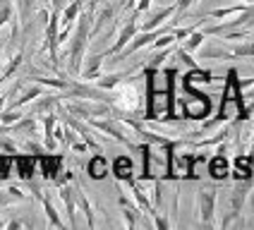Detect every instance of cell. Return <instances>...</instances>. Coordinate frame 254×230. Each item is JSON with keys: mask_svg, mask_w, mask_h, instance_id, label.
I'll return each instance as SVG.
<instances>
[{"mask_svg": "<svg viewBox=\"0 0 254 230\" xmlns=\"http://www.w3.org/2000/svg\"><path fill=\"white\" fill-rule=\"evenodd\" d=\"M108 106L115 115L123 117H144V89H141V70L134 72L113 89H108Z\"/></svg>", "mask_w": 254, "mask_h": 230, "instance_id": "6da1fadb", "label": "cell"}, {"mask_svg": "<svg viewBox=\"0 0 254 230\" xmlns=\"http://www.w3.org/2000/svg\"><path fill=\"white\" fill-rule=\"evenodd\" d=\"M250 113H252V108L245 106L242 82L238 79V70H228L223 96H221V108H218V117H213V122L223 125V122H230V120H247Z\"/></svg>", "mask_w": 254, "mask_h": 230, "instance_id": "7a4b0ae2", "label": "cell"}, {"mask_svg": "<svg viewBox=\"0 0 254 230\" xmlns=\"http://www.w3.org/2000/svg\"><path fill=\"white\" fill-rule=\"evenodd\" d=\"M96 12V0L89 2V7H82V12L74 22L72 29V39H70V51H67V74L77 77L79 67H82V60H84L86 46H89V31H91V19Z\"/></svg>", "mask_w": 254, "mask_h": 230, "instance_id": "3957f363", "label": "cell"}, {"mask_svg": "<svg viewBox=\"0 0 254 230\" xmlns=\"http://www.w3.org/2000/svg\"><path fill=\"white\" fill-rule=\"evenodd\" d=\"M252 189V180H235L233 187H228L226 194L216 199V228H230L233 221L242 216V206L247 201V194Z\"/></svg>", "mask_w": 254, "mask_h": 230, "instance_id": "277c9868", "label": "cell"}, {"mask_svg": "<svg viewBox=\"0 0 254 230\" xmlns=\"http://www.w3.org/2000/svg\"><path fill=\"white\" fill-rule=\"evenodd\" d=\"M63 108L70 115L79 117V120H91V117H106L113 115L111 106L103 101H89V99H63Z\"/></svg>", "mask_w": 254, "mask_h": 230, "instance_id": "5b68a950", "label": "cell"}, {"mask_svg": "<svg viewBox=\"0 0 254 230\" xmlns=\"http://www.w3.org/2000/svg\"><path fill=\"white\" fill-rule=\"evenodd\" d=\"M216 199H218V187L204 185L197 192V221L204 228H216Z\"/></svg>", "mask_w": 254, "mask_h": 230, "instance_id": "8992f818", "label": "cell"}, {"mask_svg": "<svg viewBox=\"0 0 254 230\" xmlns=\"http://www.w3.org/2000/svg\"><path fill=\"white\" fill-rule=\"evenodd\" d=\"M137 31H139V12H134V10H132V17H129L125 24L120 27V31H118V39H115V43L111 46V48L101 51V53H103L106 58H111V56H115V53H120L127 43L132 41V36H134Z\"/></svg>", "mask_w": 254, "mask_h": 230, "instance_id": "52a82bcc", "label": "cell"}, {"mask_svg": "<svg viewBox=\"0 0 254 230\" xmlns=\"http://www.w3.org/2000/svg\"><path fill=\"white\" fill-rule=\"evenodd\" d=\"M36 161H39V171H41L43 180H48V182H53L65 168V158L56 156L53 151H43L41 156H36Z\"/></svg>", "mask_w": 254, "mask_h": 230, "instance_id": "ba28073f", "label": "cell"}, {"mask_svg": "<svg viewBox=\"0 0 254 230\" xmlns=\"http://www.w3.org/2000/svg\"><path fill=\"white\" fill-rule=\"evenodd\" d=\"M36 168H39V161L34 154H14L12 156V172H17V177L19 180H34V175H36Z\"/></svg>", "mask_w": 254, "mask_h": 230, "instance_id": "9c48e42d", "label": "cell"}, {"mask_svg": "<svg viewBox=\"0 0 254 230\" xmlns=\"http://www.w3.org/2000/svg\"><path fill=\"white\" fill-rule=\"evenodd\" d=\"M141 14H144V22H139V31H151L156 27H163L170 17L175 14V2L168 5V7H158V10L149 7L146 12H141Z\"/></svg>", "mask_w": 254, "mask_h": 230, "instance_id": "30bf717a", "label": "cell"}, {"mask_svg": "<svg viewBox=\"0 0 254 230\" xmlns=\"http://www.w3.org/2000/svg\"><path fill=\"white\" fill-rule=\"evenodd\" d=\"M58 197L65 204V211H67V228H77V201H74V187L70 182H63L58 185Z\"/></svg>", "mask_w": 254, "mask_h": 230, "instance_id": "8fae6325", "label": "cell"}, {"mask_svg": "<svg viewBox=\"0 0 254 230\" xmlns=\"http://www.w3.org/2000/svg\"><path fill=\"white\" fill-rule=\"evenodd\" d=\"M14 2V12H17V19H19V27L27 34L29 27H31V19L39 10V2L41 0H12Z\"/></svg>", "mask_w": 254, "mask_h": 230, "instance_id": "7c38bea8", "label": "cell"}, {"mask_svg": "<svg viewBox=\"0 0 254 230\" xmlns=\"http://www.w3.org/2000/svg\"><path fill=\"white\" fill-rule=\"evenodd\" d=\"M206 172L211 175L213 180H228L230 177V156L228 154H211L209 158V166H206Z\"/></svg>", "mask_w": 254, "mask_h": 230, "instance_id": "4fadbf2b", "label": "cell"}, {"mask_svg": "<svg viewBox=\"0 0 254 230\" xmlns=\"http://www.w3.org/2000/svg\"><path fill=\"white\" fill-rule=\"evenodd\" d=\"M201 60H235L230 48L226 46V41L216 39V41H209L206 46H201V53H199Z\"/></svg>", "mask_w": 254, "mask_h": 230, "instance_id": "5bb4252c", "label": "cell"}, {"mask_svg": "<svg viewBox=\"0 0 254 230\" xmlns=\"http://www.w3.org/2000/svg\"><path fill=\"white\" fill-rule=\"evenodd\" d=\"M72 187H74L77 211H82L84 218H86V226H89V228H94V226H96V214H94V209H91V201H89V197L84 194V189H82V185H79L77 180H72Z\"/></svg>", "mask_w": 254, "mask_h": 230, "instance_id": "9a60e30c", "label": "cell"}, {"mask_svg": "<svg viewBox=\"0 0 254 230\" xmlns=\"http://www.w3.org/2000/svg\"><path fill=\"white\" fill-rule=\"evenodd\" d=\"M103 53H96V56H89L82 60V67H79V79L82 82H94L96 77L101 74V65H103Z\"/></svg>", "mask_w": 254, "mask_h": 230, "instance_id": "2e32d148", "label": "cell"}, {"mask_svg": "<svg viewBox=\"0 0 254 230\" xmlns=\"http://www.w3.org/2000/svg\"><path fill=\"white\" fill-rule=\"evenodd\" d=\"M252 5H247V2H242V5H230V7H218V10H209V12H201L197 17L201 19H230V17H238V14L247 12Z\"/></svg>", "mask_w": 254, "mask_h": 230, "instance_id": "e0dca14e", "label": "cell"}, {"mask_svg": "<svg viewBox=\"0 0 254 230\" xmlns=\"http://www.w3.org/2000/svg\"><path fill=\"white\" fill-rule=\"evenodd\" d=\"M22 201H29V194H24L22 187H17V185L0 187V209L12 206V204H22Z\"/></svg>", "mask_w": 254, "mask_h": 230, "instance_id": "ac0fdd59", "label": "cell"}, {"mask_svg": "<svg viewBox=\"0 0 254 230\" xmlns=\"http://www.w3.org/2000/svg\"><path fill=\"white\" fill-rule=\"evenodd\" d=\"M39 201L43 204V211H46V218H48V226H51V228H60V230H63V228H67V223H65V221L60 218V214H58V209L53 206V201H51V194H48L46 189L41 192V197H39Z\"/></svg>", "mask_w": 254, "mask_h": 230, "instance_id": "d6986e66", "label": "cell"}, {"mask_svg": "<svg viewBox=\"0 0 254 230\" xmlns=\"http://www.w3.org/2000/svg\"><path fill=\"white\" fill-rule=\"evenodd\" d=\"M84 7V0H67V5L60 10V29L63 27H74L77 17Z\"/></svg>", "mask_w": 254, "mask_h": 230, "instance_id": "ffe728a7", "label": "cell"}, {"mask_svg": "<svg viewBox=\"0 0 254 230\" xmlns=\"http://www.w3.org/2000/svg\"><path fill=\"white\" fill-rule=\"evenodd\" d=\"M86 172H89L91 180H103L108 175V158L103 156L101 151H96V156L91 158L89 166H86Z\"/></svg>", "mask_w": 254, "mask_h": 230, "instance_id": "44dd1931", "label": "cell"}, {"mask_svg": "<svg viewBox=\"0 0 254 230\" xmlns=\"http://www.w3.org/2000/svg\"><path fill=\"white\" fill-rule=\"evenodd\" d=\"M24 62V48H17L12 56H10V60H7V65L0 70V82H5V79H10L14 72L19 70V65Z\"/></svg>", "mask_w": 254, "mask_h": 230, "instance_id": "7402d4cb", "label": "cell"}, {"mask_svg": "<svg viewBox=\"0 0 254 230\" xmlns=\"http://www.w3.org/2000/svg\"><path fill=\"white\" fill-rule=\"evenodd\" d=\"M113 175L120 182H123V180H132V175H134V172H132V161L127 156H118L113 161Z\"/></svg>", "mask_w": 254, "mask_h": 230, "instance_id": "603a6c76", "label": "cell"}, {"mask_svg": "<svg viewBox=\"0 0 254 230\" xmlns=\"http://www.w3.org/2000/svg\"><path fill=\"white\" fill-rule=\"evenodd\" d=\"M204 41H206V34H204L201 29H194V31H192L190 36H185V39L178 43V46H180V48H185L187 53H192V51H199Z\"/></svg>", "mask_w": 254, "mask_h": 230, "instance_id": "cb8c5ba5", "label": "cell"}, {"mask_svg": "<svg viewBox=\"0 0 254 230\" xmlns=\"http://www.w3.org/2000/svg\"><path fill=\"white\" fill-rule=\"evenodd\" d=\"M206 166H209V156L194 154V156H192V163H190V172H187V177H190V180H199V177H204Z\"/></svg>", "mask_w": 254, "mask_h": 230, "instance_id": "d4e9b609", "label": "cell"}, {"mask_svg": "<svg viewBox=\"0 0 254 230\" xmlns=\"http://www.w3.org/2000/svg\"><path fill=\"white\" fill-rule=\"evenodd\" d=\"M12 14H14V2L12 0H0V34H2L5 24L12 19Z\"/></svg>", "mask_w": 254, "mask_h": 230, "instance_id": "484cf974", "label": "cell"}, {"mask_svg": "<svg viewBox=\"0 0 254 230\" xmlns=\"http://www.w3.org/2000/svg\"><path fill=\"white\" fill-rule=\"evenodd\" d=\"M7 99H10V96H7V91H0V113L5 111V106H7Z\"/></svg>", "mask_w": 254, "mask_h": 230, "instance_id": "4316f807", "label": "cell"}, {"mask_svg": "<svg viewBox=\"0 0 254 230\" xmlns=\"http://www.w3.org/2000/svg\"><path fill=\"white\" fill-rule=\"evenodd\" d=\"M5 228V221H2V216H0V230Z\"/></svg>", "mask_w": 254, "mask_h": 230, "instance_id": "83f0119b", "label": "cell"}, {"mask_svg": "<svg viewBox=\"0 0 254 230\" xmlns=\"http://www.w3.org/2000/svg\"><path fill=\"white\" fill-rule=\"evenodd\" d=\"M0 65H2V48H0Z\"/></svg>", "mask_w": 254, "mask_h": 230, "instance_id": "f1b7e54d", "label": "cell"}, {"mask_svg": "<svg viewBox=\"0 0 254 230\" xmlns=\"http://www.w3.org/2000/svg\"><path fill=\"white\" fill-rule=\"evenodd\" d=\"M242 2H250V5H254V0H242Z\"/></svg>", "mask_w": 254, "mask_h": 230, "instance_id": "f546056e", "label": "cell"}, {"mask_svg": "<svg viewBox=\"0 0 254 230\" xmlns=\"http://www.w3.org/2000/svg\"><path fill=\"white\" fill-rule=\"evenodd\" d=\"M250 86H254V79H250Z\"/></svg>", "mask_w": 254, "mask_h": 230, "instance_id": "4dcf8cb0", "label": "cell"}, {"mask_svg": "<svg viewBox=\"0 0 254 230\" xmlns=\"http://www.w3.org/2000/svg\"><path fill=\"white\" fill-rule=\"evenodd\" d=\"M252 113H254V106H252Z\"/></svg>", "mask_w": 254, "mask_h": 230, "instance_id": "1f68e13d", "label": "cell"}, {"mask_svg": "<svg viewBox=\"0 0 254 230\" xmlns=\"http://www.w3.org/2000/svg\"><path fill=\"white\" fill-rule=\"evenodd\" d=\"M252 171H254V166H252Z\"/></svg>", "mask_w": 254, "mask_h": 230, "instance_id": "d6a6232c", "label": "cell"}]
</instances>
